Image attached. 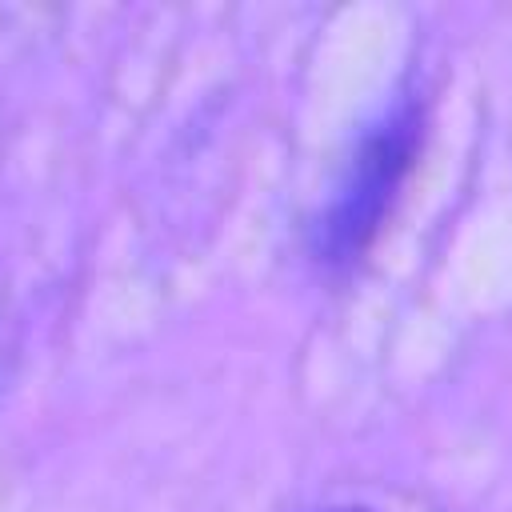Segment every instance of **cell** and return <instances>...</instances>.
<instances>
[{
	"mask_svg": "<svg viewBox=\"0 0 512 512\" xmlns=\"http://www.w3.org/2000/svg\"><path fill=\"white\" fill-rule=\"evenodd\" d=\"M428 136V104L416 88L400 92L356 140L340 176L332 180L328 200L320 204L308 228V252L328 272L356 268L384 224L392 220L404 184L420 160Z\"/></svg>",
	"mask_w": 512,
	"mask_h": 512,
	"instance_id": "1",
	"label": "cell"
},
{
	"mask_svg": "<svg viewBox=\"0 0 512 512\" xmlns=\"http://www.w3.org/2000/svg\"><path fill=\"white\" fill-rule=\"evenodd\" d=\"M332 512H368V508H332Z\"/></svg>",
	"mask_w": 512,
	"mask_h": 512,
	"instance_id": "2",
	"label": "cell"
}]
</instances>
